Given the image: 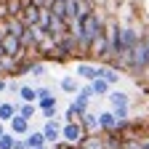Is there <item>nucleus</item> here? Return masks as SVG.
Segmentation results:
<instances>
[{"label":"nucleus","instance_id":"393cba45","mask_svg":"<svg viewBox=\"0 0 149 149\" xmlns=\"http://www.w3.org/2000/svg\"><path fill=\"white\" fill-rule=\"evenodd\" d=\"M8 0H0V22H8Z\"/></svg>","mask_w":149,"mask_h":149},{"label":"nucleus","instance_id":"39448f33","mask_svg":"<svg viewBox=\"0 0 149 149\" xmlns=\"http://www.w3.org/2000/svg\"><path fill=\"white\" fill-rule=\"evenodd\" d=\"M74 77H80V80H85V83H93V80L99 77V67H96V64H88V61H80Z\"/></svg>","mask_w":149,"mask_h":149},{"label":"nucleus","instance_id":"6e6552de","mask_svg":"<svg viewBox=\"0 0 149 149\" xmlns=\"http://www.w3.org/2000/svg\"><path fill=\"white\" fill-rule=\"evenodd\" d=\"M96 67H99V77H101V80H107L109 85H117V83H120V74H123L120 69L107 67V64H96Z\"/></svg>","mask_w":149,"mask_h":149},{"label":"nucleus","instance_id":"0eeeda50","mask_svg":"<svg viewBox=\"0 0 149 149\" xmlns=\"http://www.w3.org/2000/svg\"><path fill=\"white\" fill-rule=\"evenodd\" d=\"M80 125L85 128V133H88V136L101 133V128H99V115H93V112H88V115L80 117Z\"/></svg>","mask_w":149,"mask_h":149},{"label":"nucleus","instance_id":"4be33fe9","mask_svg":"<svg viewBox=\"0 0 149 149\" xmlns=\"http://www.w3.org/2000/svg\"><path fill=\"white\" fill-rule=\"evenodd\" d=\"M35 88H37V101H43V99L53 96V91H51L48 85H35Z\"/></svg>","mask_w":149,"mask_h":149},{"label":"nucleus","instance_id":"cd10ccee","mask_svg":"<svg viewBox=\"0 0 149 149\" xmlns=\"http://www.w3.org/2000/svg\"><path fill=\"white\" fill-rule=\"evenodd\" d=\"M6 133H8V125H6V123H0V139H3Z\"/></svg>","mask_w":149,"mask_h":149},{"label":"nucleus","instance_id":"a211bd4d","mask_svg":"<svg viewBox=\"0 0 149 149\" xmlns=\"http://www.w3.org/2000/svg\"><path fill=\"white\" fill-rule=\"evenodd\" d=\"M29 74H32L35 80H40V77H45V61H40V59H37V61L32 64V72H29Z\"/></svg>","mask_w":149,"mask_h":149},{"label":"nucleus","instance_id":"f8f14e48","mask_svg":"<svg viewBox=\"0 0 149 149\" xmlns=\"http://www.w3.org/2000/svg\"><path fill=\"white\" fill-rule=\"evenodd\" d=\"M16 101H24V104H37V88L35 85H22Z\"/></svg>","mask_w":149,"mask_h":149},{"label":"nucleus","instance_id":"20e7f679","mask_svg":"<svg viewBox=\"0 0 149 149\" xmlns=\"http://www.w3.org/2000/svg\"><path fill=\"white\" fill-rule=\"evenodd\" d=\"M22 19H24V24H27V27H40L43 8H40V6H35V3H29V6H24V13H22Z\"/></svg>","mask_w":149,"mask_h":149},{"label":"nucleus","instance_id":"aec40b11","mask_svg":"<svg viewBox=\"0 0 149 149\" xmlns=\"http://www.w3.org/2000/svg\"><path fill=\"white\" fill-rule=\"evenodd\" d=\"M37 107H40V109H51V107H59V99H56V96H48V99H43V101H37Z\"/></svg>","mask_w":149,"mask_h":149},{"label":"nucleus","instance_id":"f257e3e1","mask_svg":"<svg viewBox=\"0 0 149 149\" xmlns=\"http://www.w3.org/2000/svg\"><path fill=\"white\" fill-rule=\"evenodd\" d=\"M85 128L80 125V120L77 123H64L61 125V141H67V144H72V146H80L83 141H85Z\"/></svg>","mask_w":149,"mask_h":149},{"label":"nucleus","instance_id":"6ab92c4d","mask_svg":"<svg viewBox=\"0 0 149 149\" xmlns=\"http://www.w3.org/2000/svg\"><path fill=\"white\" fill-rule=\"evenodd\" d=\"M77 96H83V99H96V91H93V85L91 83H85V85H80V91H77Z\"/></svg>","mask_w":149,"mask_h":149},{"label":"nucleus","instance_id":"f3484780","mask_svg":"<svg viewBox=\"0 0 149 149\" xmlns=\"http://www.w3.org/2000/svg\"><path fill=\"white\" fill-rule=\"evenodd\" d=\"M48 11H51V13H56L59 19H67V0H56V3H53Z\"/></svg>","mask_w":149,"mask_h":149},{"label":"nucleus","instance_id":"b1692460","mask_svg":"<svg viewBox=\"0 0 149 149\" xmlns=\"http://www.w3.org/2000/svg\"><path fill=\"white\" fill-rule=\"evenodd\" d=\"M19 91H22V83H19L16 77L8 80V93H11V96H19Z\"/></svg>","mask_w":149,"mask_h":149},{"label":"nucleus","instance_id":"9d476101","mask_svg":"<svg viewBox=\"0 0 149 149\" xmlns=\"http://www.w3.org/2000/svg\"><path fill=\"white\" fill-rule=\"evenodd\" d=\"M16 115H19L16 101H3V104H0V123H6V125H8Z\"/></svg>","mask_w":149,"mask_h":149},{"label":"nucleus","instance_id":"5701e85b","mask_svg":"<svg viewBox=\"0 0 149 149\" xmlns=\"http://www.w3.org/2000/svg\"><path fill=\"white\" fill-rule=\"evenodd\" d=\"M40 115H43L45 120H56V117H59V107H51V109H40Z\"/></svg>","mask_w":149,"mask_h":149},{"label":"nucleus","instance_id":"7ed1b4c3","mask_svg":"<svg viewBox=\"0 0 149 149\" xmlns=\"http://www.w3.org/2000/svg\"><path fill=\"white\" fill-rule=\"evenodd\" d=\"M32 130V120H27V117H22V115H16L11 123H8V133H13V136H27Z\"/></svg>","mask_w":149,"mask_h":149},{"label":"nucleus","instance_id":"1a4fd4ad","mask_svg":"<svg viewBox=\"0 0 149 149\" xmlns=\"http://www.w3.org/2000/svg\"><path fill=\"white\" fill-rule=\"evenodd\" d=\"M24 141H27V149H43V146H48L43 130H29V133L24 136Z\"/></svg>","mask_w":149,"mask_h":149},{"label":"nucleus","instance_id":"412c9836","mask_svg":"<svg viewBox=\"0 0 149 149\" xmlns=\"http://www.w3.org/2000/svg\"><path fill=\"white\" fill-rule=\"evenodd\" d=\"M13 141H16V136L13 133H6L3 139H0V149H13Z\"/></svg>","mask_w":149,"mask_h":149},{"label":"nucleus","instance_id":"f03ea898","mask_svg":"<svg viewBox=\"0 0 149 149\" xmlns=\"http://www.w3.org/2000/svg\"><path fill=\"white\" fill-rule=\"evenodd\" d=\"M61 125H64V120H45V125H43V136H45V141H48V146H53V144H59L61 141Z\"/></svg>","mask_w":149,"mask_h":149},{"label":"nucleus","instance_id":"ddd939ff","mask_svg":"<svg viewBox=\"0 0 149 149\" xmlns=\"http://www.w3.org/2000/svg\"><path fill=\"white\" fill-rule=\"evenodd\" d=\"M8 32H11L13 37H19V40H24V32H27L24 19H8Z\"/></svg>","mask_w":149,"mask_h":149},{"label":"nucleus","instance_id":"dca6fc26","mask_svg":"<svg viewBox=\"0 0 149 149\" xmlns=\"http://www.w3.org/2000/svg\"><path fill=\"white\" fill-rule=\"evenodd\" d=\"M91 85H93V91H96V96H109V93H112V85L107 80H101V77H96Z\"/></svg>","mask_w":149,"mask_h":149},{"label":"nucleus","instance_id":"7c9ffc66","mask_svg":"<svg viewBox=\"0 0 149 149\" xmlns=\"http://www.w3.org/2000/svg\"><path fill=\"white\" fill-rule=\"evenodd\" d=\"M0 104H3V99H0Z\"/></svg>","mask_w":149,"mask_h":149},{"label":"nucleus","instance_id":"9b49d317","mask_svg":"<svg viewBox=\"0 0 149 149\" xmlns=\"http://www.w3.org/2000/svg\"><path fill=\"white\" fill-rule=\"evenodd\" d=\"M59 88H61L64 93H72V96H77V91H80V77H74V74H64L61 83H59Z\"/></svg>","mask_w":149,"mask_h":149},{"label":"nucleus","instance_id":"bb28decb","mask_svg":"<svg viewBox=\"0 0 149 149\" xmlns=\"http://www.w3.org/2000/svg\"><path fill=\"white\" fill-rule=\"evenodd\" d=\"M8 91V77H0V93Z\"/></svg>","mask_w":149,"mask_h":149},{"label":"nucleus","instance_id":"2eb2a0df","mask_svg":"<svg viewBox=\"0 0 149 149\" xmlns=\"http://www.w3.org/2000/svg\"><path fill=\"white\" fill-rule=\"evenodd\" d=\"M22 13H24V0H8V16L22 19Z\"/></svg>","mask_w":149,"mask_h":149},{"label":"nucleus","instance_id":"c756f323","mask_svg":"<svg viewBox=\"0 0 149 149\" xmlns=\"http://www.w3.org/2000/svg\"><path fill=\"white\" fill-rule=\"evenodd\" d=\"M43 149H51V146H43Z\"/></svg>","mask_w":149,"mask_h":149},{"label":"nucleus","instance_id":"4468645a","mask_svg":"<svg viewBox=\"0 0 149 149\" xmlns=\"http://www.w3.org/2000/svg\"><path fill=\"white\" fill-rule=\"evenodd\" d=\"M16 107H19V115H22V117H27V120H32L37 112H40V107H37V104H24V101H16Z\"/></svg>","mask_w":149,"mask_h":149},{"label":"nucleus","instance_id":"a878e982","mask_svg":"<svg viewBox=\"0 0 149 149\" xmlns=\"http://www.w3.org/2000/svg\"><path fill=\"white\" fill-rule=\"evenodd\" d=\"M13 149H27V141H24L22 136H16V141H13Z\"/></svg>","mask_w":149,"mask_h":149},{"label":"nucleus","instance_id":"423d86ee","mask_svg":"<svg viewBox=\"0 0 149 149\" xmlns=\"http://www.w3.org/2000/svg\"><path fill=\"white\" fill-rule=\"evenodd\" d=\"M99 128H101V133H112V130H117V117H115V112H112V109L99 112Z\"/></svg>","mask_w":149,"mask_h":149},{"label":"nucleus","instance_id":"c85d7f7f","mask_svg":"<svg viewBox=\"0 0 149 149\" xmlns=\"http://www.w3.org/2000/svg\"><path fill=\"white\" fill-rule=\"evenodd\" d=\"M144 77H146V80H149V69H146V72H144Z\"/></svg>","mask_w":149,"mask_h":149}]
</instances>
